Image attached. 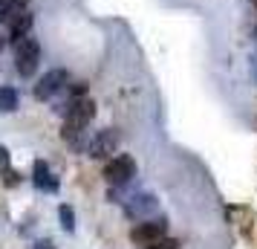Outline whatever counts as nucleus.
<instances>
[{"mask_svg": "<svg viewBox=\"0 0 257 249\" xmlns=\"http://www.w3.org/2000/svg\"><path fill=\"white\" fill-rule=\"evenodd\" d=\"M95 119V102L93 99H72L70 107H67V122H64V142L70 145H81L84 128H90V122Z\"/></svg>", "mask_w": 257, "mask_h": 249, "instance_id": "f257e3e1", "label": "nucleus"}, {"mask_svg": "<svg viewBox=\"0 0 257 249\" xmlns=\"http://www.w3.org/2000/svg\"><path fill=\"white\" fill-rule=\"evenodd\" d=\"M41 64V44L32 35H26L24 41L15 44V70L21 78H32Z\"/></svg>", "mask_w": 257, "mask_h": 249, "instance_id": "f03ea898", "label": "nucleus"}, {"mask_svg": "<svg viewBox=\"0 0 257 249\" xmlns=\"http://www.w3.org/2000/svg\"><path fill=\"white\" fill-rule=\"evenodd\" d=\"M136 159L130 154H116L110 162L104 165V180L113 186V189H124L130 180L136 177Z\"/></svg>", "mask_w": 257, "mask_h": 249, "instance_id": "7ed1b4c3", "label": "nucleus"}, {"mask_svg": "<svg viewBox=\"0 0 257 249\" xmlns=\"http://www.w3.org/2000/svg\"><path fill=\"white\" fill-rule=\"evenodd\" d=\"M118 142H121V136H118L116 128H104L95 136H90V142L84 145V151H87L90 159H113V154L118 151Z\"/></svg>", "mask_w": 257, "mask_h": 249, "instance_id": "20e7f679", "label": "nucleus"}, {"mask_svg": "<svg viewBox=\"0 0 257 249\" xmlns=\"http://www.w3.org/2000/svg\"><path fill=\"white\" fill-rule=\"evenodd\" d=\"M165 235H168V217H148L130 229V240L139 246H151L156 240H162Z\"/></svg>", "mask_w": 257, "mask_h": 249, "instance_id": "39448f33", "label": "nucleus"}, {"mask_svg": "<svg viewBox=\"0 0 257 249\" xmlns=\"http://www.w3.org/2000/svg\"><path fill=\"white\" fill-rule=\"evenodd\" d=\"M121 206H124V214L130 220H148V217H153L159 212V197L151 194V191H139V194L127 197Z\"/></svg>", "mask_w": 257, "mask_h": 249, "instance_id": "423d86ee", "label": "nucleus"}, {"mask_svg": "<svg viewBox=\"0 0 257 249\" xmlns=\"http://www.w3.org/2000/svg\"><path fill=\"white\" fill-rule=\"evenodd\" d=\"M67 84H70V72L67 70H49L38 78L32 93H35L38 102H49L52 96H58L61 90H67Z\"/></svg>", "mask_w": 257, "mask_h": 249, "instance_id": "0eeeda50", "label": "nucleus"}, {"mask_svg": "<svg viewBox=\"0 0 257 249\" xmlns=\"http://www.w3.org/2000/svg\"><path fill=\"white\" fill-rule=\"evenodd\" d=\"M32 183H35L38 191H47V194L58 191V177L52 174V168L44 159H35V165H32Z\"/></svg>", "mask_w": 257, "mask_h": 249, "instance_id": "6e6552de", "label": "nucleus"}, {"mask_svg": "<svg viewBox=\"0 0 257 249\" xmlns=\"http://www.w3.org/2000/svg\"><path fill=\"white\" fill-rule=\"evenodd\" d=\"M26 6H29V0H3L0 3V24L9 26L15 18H21L24 12H29Z\"/></svg>", "mask_w": 257, "mask_h": 249, "instance_id": "1a4fd4ad", "label": "nucleus"}, {"mask_svg": "<svg viewBox=\"0 0 257 249\" xmlns=\"http://www.w3.org/2000/svg\"><path fill=\"white\" fill-rule=\"evenodd\" d=\"M32 12H24L21 18H15L12 24H9V41L12 44H18V41H24L26 35H29V29H32Z\"/></svg>", "mask_w": 257, "mask_h": 249, "instance_id": "9d476101", "label": "nucleus"}, {"mask_svg": "<svg viewBox=\"0 0 257 249\" xmlns=\"http://www.w3.org/2000/svg\"><path fill=\"white\" fill-rule=\"evenodd\" d=\"M0 177H3V183H6L9 189L21 183V174H18V171L12 168V154H9L3 145H0Z\"/></svg>", "mask_w": 257, "mask_h": 249, "instance_id": "9b49d317", "label": "nucleus"}, {"mask_svg": "<svg viewBox=\"0 0 257 249\" xmlns=\"http://www.w3.org/2000/svg\"><path fill=\"white\" fill-rule=\"evenodd\" d=\"M15 110H18V90L0 84V113H15Z\"/></svg>", "mask_w": 257, "mask_h": 249, "instance_id": "f8f14e48", "label": "nucleus"}, {"mask_svg": "<svg viewBox=\"0 0 257 249\" xmlns=\"http://www.w3.org/2000/svg\"><path fill=\"white\" fill-rule=\"evenodd\" d=\"M58 220H61V229L64 232H75V209H72L70 203H61L58 206Z\"/></svg>", "mask_w": 257, "mask_h": 249, "instance_id": "ddd939ff", "label": "nucleus"}, {"mask_svg": "<svg viewBox=\"0 0 257 249\" xmlns=\"http://www.w3.org/2000/svg\"><path fill=\"white\" fill-rule=\"evenodd\" d=\"M179 243L176 240H171V237H162V240H156V243H151V246H145V249H176Z\"/></svg>", "mask_w": 257, "mask_h": 249, "instance_id": "4468645a", "label": "nucleus"}, {"mask_svg": "<svg viewBox=\"0 0 257 249\" xmlns=\"http://www.w3.org/2000/svg\"><path fill=\"white\" fill-rule=\"evenodd\" d=\"M32 249H58V246H55V243H49V240H38Z\"/></svg>", "mask_w": 257, "mask_h": 249, "instance_id": "2eb2a0df", "label": "nucleus"}, {"mask_svg": "<svg viewBox=\"0 0 257 249\" xmlns=\"http://www.w3.org/2000/svg\"><path fill=\"white\" fill-rule=\"evenodd\" d=\"M254 41H257V26H254Z\"/></svg>", "mask_w": 257, "mask_h": 249, "instance_id": "dca6fc26", "label": "nucleus"}, {"mask_svg": "<svg viewBox=\"0 0 257 249\" xmlns=\"http://www.w3.org/2000/svg\"><path fill=\"white\" fill-rule=\"evenodd\" d=\"M251 3H254V6H257V0H251Z\"/></svg>", "mask_w": 257, "mask_h": 249, "instance_id": "f3484780", "label": "nucleus"}]
</instances>
